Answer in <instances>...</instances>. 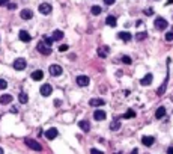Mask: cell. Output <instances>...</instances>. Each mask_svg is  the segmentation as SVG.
<instances>
[{"mask_svg": "<svg viewBox=\"0 0 173 154\" xmlns=\"http://www.w3.org/2000/svg\"><path fill=\"white\" fill-rule=\"evenodd\" d=\"M36 50L39 51V53H42L44 56H47V55H50V53H51V47H50V45H47L44 41H39V42H38Z\"/></svg>", "mask_w": 173, "mask_h": 154, "instance_id": "cell-1", "label": "cell"}, {"mask_svg": "<svg viewBox=\"0 0 173 154\" xmlns=\"http://www.w3.org/2000/svg\"><path fill=\"white\" fill-rule=\"evenodd\" d=\"M154 26H155V29H158V30H164V29H167L169 23H167V20H164L163 17H158V18H155Z\"/></svg>", "mask_w": 173, "mask_h": 154, "instance_id": "cell-2", "label": "cell"}, {"mask_svg": "<svg viewBox=\"0 0 173 154\" xmlns=\"http://www.w3.org/2000/svg\"><path fill=\"white\" fill-rule=\"evenodd\" d=\"M24 142H26V145H27L30 150H33V151H41V150H42L41 144L36 142V140H33V139H26Z\"/></svg>", "mask_w": 173, "mask_h": 154, "instance_id": "cell-3", "label": "cell"}, {"mask_svg": "<svg viewBox=\"0 0 173 154\" xmlns=\"http://www.w3.org/2000/svg\"><path fill=\"white\" fill-rule=\"evenodd\" d=\"M48 71H50V74H51L53 77H57V76H60V74L63 73L62 67H60V65H57V63H53V65H50Z\"/></svg>", "mask_w": 173, "mask_h": 154, "instance_id": "cell-4", "label": "cell"}, {"mask_svg": "<svg viewBox=\"0 0 173 154\" xmlns=\"http://www.w3.org/2000/svg\"><path fill=\"white\" fill-rule=\"evenodd\" d=\"M26 65H27V63H26V59H23V58H18V59H15L14 60V67L17 71H23L24 68H26Z\"/></svg>", "mask_w": 173, "mask_h": 154, "instance_id": "cell-5", "label": "cell"}, {"mask_svg": "<svg viewBox=\"0 0 173 154\" xmlns=\"http://www.w3.org/2000/svg\"><path fill=\"white\" fill-rule=\"evenodd\" d=\"M97 51H98V56L99 58L105 59V58L109 56V53H110V48H109V45H99Z\"/></svg>", "mask_w": 173, "mask_h": 154, "instance_id": "cell-6", "label": "cell"}, {"mask_svg": "<svg viewBox=\"0 0 173 154\" xmlns=\"http://www.w3.org/2000/svg\"><path fill=\"white\" fill-rule=\"evenodd\" d=\"M57 135H59V132H57V128H54V127L48 128V130L45 132V137H47V139H50V140L56 139V137H57Z\"/></svg>", "mask_w": 173, "mask_h": 154, "instance_id": "cell-7", "label": "cell"}, {"mask_svg": "<svg viewBox=\"0 0 173 154\" xmlns=\"http://www.w3.org/2000/svg\"><path fill=\"white\" fill-rule=\"evenodd\" d=\"M51 92H53L51 85L45 83V85H42V86H41V95H42V97H48V95H51Z\"/></svg>", "mask_w": 173, "mask_h": 154, "instance_id": "cell-8", "label": "cell"}, {"mask_svg": "<svg viewBox=\"0 0 173 154\" xmlns=\"http://www.w3.org/2000/svg\"><path fill=\"white\" fill-rule=\"evenodd\" d=\"M39 12L44 14V15L51 14V5L50 3H41V5H39Z\"/></svg>", "mask_w": 173, "mask_h": 154, "instance_id": "cell-9", "label": "cell"}, {"mask_svg": "<svg viewBox=\"0 0 173 154\" xmlns=\"http://www.w3.org/2000/svg\"><path fill=\"white\" fill-rule=\"evenodd\" d=\"M117 38H119V40H122L124 42H129L132 40V35L129 32H121V33H117Z\"/></svg>", "mask_w": 173, "mask_h": 154, "instance_id": "cell-10", "label": "cell"}, {"mask_svg": "<svg viewBox=\"0 0 173 154\" xmlns=\"http://www.w3.org/2000/svg\"><path fill=\"white\" fill-rule=\"evenodd\" d=\"M105 117H107V113H105L104 110H95L94 112V118H95V121H104L105 119Z\"/></svg>", "mask_w": 173, "mask_h": 154, "instance_id": "cell-11", "label": "cell"}, {"mask_svg": "<svg viewBox=\"0 0 173 154\" xmlns=\"http://www.w3.org/2000/svg\"><path fill=\"white\" fill-rule=\"evenodd\" d=\"M89 82H90V80H89L87 76H78V77H77V85H78V86H87Z\"/></svg>", "mask_w": 173, "mask_h": 154, "instance_id": "cell-12", "label": "cell"}, {"mask_svg": "<svg viewBox=\"0 0 173 154\" xmlns=\"http://www.w3.org/2000/svg\"><path fill=\"white\" fill-rule=\"evenodd\" d=\"M18 36H20V41H23V42H29V41L32 40V36H30V33H27V32H26V30H20Z\"/></svg>", "mask_w": 173, "mask_h": 154, "instance_id": "cell-13", "label": "cell"}, {"mask_svg": "<svg viewBox=\"0 0 173 154\" xmlns=\"http://www.w3.org/2000/svg\"><path fill=\"white\" fill-rule=\"evenodd\" d=\"M32 79L35 80V82H39V80H42L44 79V71H41V70H36V71H33L32 73Z\"/></svg>", "mask_w": 173, "mask_h": 154, "instance_id": "cell-14", "label": "cell"}, {"mask_svg": "<svg viewBox=\"0 0 173 154\" xmlns=\"http://www.w3.org/2000/svg\"><path fill=\"white\" fill-rule=\"evenodd\" d=\"M152 80H154V76L149 73V74H146V76L143 77V79L140 80V83H142L143 86H149V85L152 83Z\"/></svg>", "mask_w": 173, "mask_h": 154, "instance_id": "cell-15", "label": "cell"}, {"mask_svg": "<svg viewBox=\"0 0 173 154\" xmlns=\"http://www.w3.org/2000/svg\"><path fill=\"white\" fill-rule=\"evenodd\" d=\"M20 17H21L23 20H32L33 12H32L30 9H23V11H21V14H20Z\"/></svg>", "mask_w": 173, "mask_h": 154, "instance_id": "cell-16", "label": "cell"}, {"mask_svg": "<svg viewBox=\"0 0 173 154\" xmlns=\"http://www.w3.org/2000/svg\"><path fill=\"white\" fill-rule=\"evenodd\" d=\"M167 82H169V70H167V76H166V79H164V83L158 88V91H157V94L158 95H163L164 92H166V86H167Z\"/></svg>", "mask_w": 173, "mask_h": 154, "instance_id": "cell-17", "label": "cell"}, {"mask_svg": "<svg viewBox=\"0 0 173 154\" xmlns=\"http://www.w3.org/2000/svg\"><path fill=\"white\" fill-rule=\"evenodd\" d=\"M154 142H155V139H154L152 136H143V137H142V144H143L144 147H151Z\"/></svg>", "mask_w": 173, "mask_h": 154, "instance_id": "cell-18", "label": "cell"}, {"mask_svg": "<svg viewBox=\"0 0 173 154\" xmlns=\"http://www.w3.org/2000/svg\"><path fill=\"white\" fill-rule=\"evenodd\" d=\"M89 103H90V106H94V107H98V106H104L105 104V101L102 98H92Z\"/></svg>", "mask_w": 173, "mask_h": 154, "instance_id": "cell-19", "label": "cell"}, {"mask_svg": "<svg viewBox=\"0 0 173 154\" xmlns=\"http://www.w3.org/2000/svg\"><path fill=\"white\" fill-rule=\"evenodd\" d=\"M166 117V107H158L157 109V112H155V118L157 119H161V118H164Z\"/></svg>", "mask_w": 173, "mask_h": 154, "instance_id": "cell-20", "label": "cell"}, {"mask_svg": "<svg viewBox=\"0 0 173 154\" xmlns=\"http://www.w3.org/2000/svg\"><path fill=\"white\" fill-rule=\"evenodd\" d=\"M11 101H12V95L9 94H5L0 97V104H11Z\"/></svg>", "mask_w": 173, "mask_h": 154, "instance_id": "cell-21", "label": "cell"}, {"mask_svg": "<svg viewBox=\"0 0 173 154\" xmlns=\"http://www.w3.org/2000/svg\"><path fill=\"white\" fill-rule=\"evenodd\" d=\"M51 36H53V40H54V41H60V40H63V32L62 30H54Z\"/></svg>", "mask_w": 173, "mask_h": 154, "instance_id": "cell-22", "label": "cell"}, {"mask_svg": "<svg viewBox=\"0 0 173 154\" xmlns=\"http://www.w3.org/2000/svg\"><path fill=\"white\" fill-rule=\"evenodd\" d=\"M78 127L81 128L83 132H89V130H90V124H89L87 121H80V122H78Z\"/></svg>", "mask_w": 173, "mask_h": 154, "instance_id": "cell-23", "label": "cell"}, {"mask_svg": "<svg viewBox=\"0 0 173 154\" xmlns=\"http://www.w3.org/2000/svg\"><path fill=\"white\" fill-rule=\"evenodd\" d=\"M105 23H107V26H112V27H114V26L117 24L116 17H113V15H109L107 18H105Z\"/></svg>", "mask_w": 173, "mask_h": 154, "instance_id": "cell-24", "label": "cell"}, {"mask_svg": "<svg viewBox=\"0 0 173 154\" xmlns=\"http://www.w3.org/2000/svg\"><path fill=\"white\" fill-rule=\"evenodd\" d=\"M18 100H20L21 104H26V103L29 101V97H27V94H26V92H20L18 94Z\"/></svg>", "mask_w": 173, "mask_h": 154, "instance_id": "cell-25", "label": "cell"}, {"mask_svg": "<svg viewBox=\"0 0 173 154\" xmlns=\"http://www.w3.org/2000/svg\"><path fill=\"white\" fill-rule=\"evenodd\" d=\"M148 38V32H139L136 33V41H144Z\"/></svg>", "mask_w": 173, "mask_h": 154, "instance_id": "cell-26", "label": "cell"}, {"mask_svg": "<svg viewBox=\"0 0 173 154\" xmlns=\"http://www.w3.org/2000/svg\"><path fill=\"white\" fill-rule=\"evenodd\" d=\"M119 128H121V122H119L117 119H116V121H113V122L110 124V130H113V132H117Z\"/></svg>", "mask_w": 173, "mask_h": 154, "instance_id": "cell-27", "label": "cell"}, {"mask_svg": "<svg viewBox=\"0 0 173 154\" xmlns=\"http://www.w3.org/2000/svg\"><path fill=\"white\" fill-rule=\"evenodd\" d=\"M90 12H92V14H94V15H99L101 14V12H102V8L101 6H92V9H90Z\"/></svg>", "mask_w": 173, "mask_h": 154, "instance_id": "cell-28", "label": "cell"}, {"mask_svg": "<svg viewBox=\"0 0 173 154\" xmlns=\"http://www.w3.org/2000/svg\"><path fill=\"white\" fill-rule=\"evenodd\" d=\"M134 117H136V112L132 110V109H128L127 113L124 115V118H127V119H131V118H134Z\"/></svg>", "mask_w": 173, "mask_h": 154, "instance_id": "cell-29", "label": "cell"}, {"mask_svg": "<svg viewBox=\"0 0 173 154\" xmlns=\"http://www.w3.org/2000/svg\"><path fill=\"white\" fill-rule=\"evenodd\" d=\"M6 88H8V82L5 79H0V91H2V89H6Z\"/></svg>", "mask_w": 173, "mask_h": 154, "instance_id": "cell-30", "label": "cell"}, {"mask_svg": "<svg viewBox=\"0 0 173 154\" xmlns=\"http://www.w3.org/2000/svg\"><path fill=\"white\" fill-rule=\"evenodd\" d=\"M44 42H45L47 45H50V47H51V44L54 42V40H53V36H47L45 40H44Z\"/></svg>", "mask_w": 173, "mask_h": 154, "instance_id": "cell-31", "label": "cell"}, {"mask_svg": "<svg viewBox=\"0 0 173 154\" xmlns=\"http://www.w3.org/2000/svg\"><path fill=\"white\" fill-rule=\"evenodd\" d=\"M166 41H173V30L166 33Z\"/></svg>", "mask_w": 173, "mask_h": 154, "instance_id": "cell-32", "label": "cell"}, {"mask_svg": "<svg viewBox=\"0 0 173 154\" xmlns=\"http://www.w3.org/2000/svg\"><path fill=\"white\" fill-rule=\"evenodd\" d=\"M143 12H144L146 15H152V14H154V9H152V8H146Z\"/></svg>", "mask_w": 173, "mask_h": 154, "instance_id": "cell-33", "label": "cell"}, {"mask_svg": "<svg viewBox=\"0 0 173 154\" xmlns=\"http://www.w3.org/2000/svg\"><path fill=\"white\" fill-rule=\"evenodd\" d=\"M122 62L124 63H131V58L129 56H122Z\"/></svg>", "mask_w": 173, "mask_h": 154, "instance_id": "cell-34", "label": "cell"}, {"mask_svg": "<svg viewBox=\"0 0 173 154\" xmlns=\"http://www.w3.org/2000/svg\"><path fill=\"white\" fill-rule=\"evenodd\" d=\"M8 9L14 11V9H17V5H15V3H8Z\"/></svg>", "mask_w": 173, "mask_h": 154, "instance_id": "cell-35", "label": "cell"}, {"mask_svg": "<svg viewBox=\"0 0 173 154\" xmlns=\"http://www.w3.org/2000/svg\"><path fill=\"white\" fill-rule=\"evenodd\" d=\"M90 153H92V154H102V151H101V150H97V148H92Z\"/></svg>", "mask_w": 173, "mask_h": 154, "instance_id": "cell-36", "label": "cell"}, {"mask_svg": "<svg viewBox=\"0 0 173 154\" xmlns=\"http://www.w3.org/2000/svg\"><path fill=\"white\" fill-rule=\"evenodd\" d=\"M66 50H68V45H66V44H62L59 47V51H66Z\"/></svg>", "mask_w": 173, "mask_h": 154, "instance_id": "cell-37", "label": "cell"}, {"mask_svg": "<svg viewBox=\"0 0 173 154\" xmlns=\"http://www.w3.org/2000/svg\"><path fill=\"white\" fill-rule=\"evenodd\" d=\"M114 2H116V0H104V3H105V5H113Z\"/></svg>", "mask_w": 173, "mask_h": 154, "instance_id": "cell-38", "label": "cell"}, {"mask_svg": "<svg viewBox=\"0 0 173 154\" xmlns=\"http://www.w3.org/2000/svg\"><path fill=\"white\" fill-rule=\"evenodd\" d=\"M9 3V0H0V6H3V5H8Z\"/></svg>", "mask_w": 173, "mask_h": 154, "instance_id": "cell-39", "label": "cell"}, {"mask_svg": "<svg viewBox=\"0 0 173 154\" xmlns=\"http://www.w3.org/2000/svg\"><path fill=\"white\" fill-rule=\"evenodd\" d=\"M11 112H12V113H17L18 109H17V107H11Z\"/></svg>", "mask_w": 173, "mask_h": 154, "instance_id": "cell-40", "label": "cell"}, {"mask_svg": "<svg viewBox=\"0 0 173 154\" xmlns=\"http://www.w3.org/2000/svg\"><path fill=\"white\" fill-rule=\"evenodd\" d=\"M54 104L56 106H60V100H54Z\"/></svg>", "mask_w": 173, "mask_h": 154, "instance_id": "cell-41", "label": "cell"}, {"mask_svg": "<svg viewBox=\"0 0 173 154\" xmlns=\"http://www.w3.org/2000/svg\"><path fill=\"white\" fill-rule=\"evenodd\" d=\"M167 153H169V154H172V153H173V147H170V148L167 150Z\"/></svg>", "mask_w": 173, "mask_h": 154, "instance_id": "cell-42", "label": "cell"}, {"mask_svg": "<svg viewBox=\"0 0 173 154\" xmlns=\"http://www.w3.org/2000/svg\"><path fill=\"white\" fill-rule=\"evenodd\" d=\"M173 3V0H167V5H172Z\"/></svg>", "mask_w": 173, "mask_h": 154, "instance_id": "cell-43", "label": "cell"}, {"mask_svg": "<svg viewBox=\"0 0 173 154\" xmlns=\"http://www.w3.org/2000/svg\"><path fill=\"white\" fill-rule=\"evenodd\" d=\"M3 153H5V151H3V148H2V147H0V154H3Z\"/></svg>", "mask_w": 173, "mask_h": 154, "instance_id": "cell-44", "label": "cell"}]
</instances>
